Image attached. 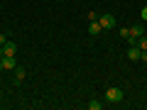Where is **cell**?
<instances>
[{"label": "cell", "instance_id": "obj_1", "mask_svg": "<svg viewBox=\"0 0 147 110\" xmlns=\"http://www.w3.org/2000/svg\"><path fill=\"white\" fill-rule=\"evenodd\" d=\"M123 98H125L123 88H115V86H110V88L105 91V100H108V103H120Z\"/></svg>", "mask_w": 147, "mask_h": 110}, {"label": "cell", "instance_id": "obj_3", "mask_svg": "<svg viewBox=\"0 0 147 110\" xmlns=\"http://www.w3.org/2000/svg\"><path fill=\"white\" fill-rule=\"evenodd\" d=\"M0 64H3V71H15V56H3L0 59Z\"/></svg>", "mask_w": 147, "mask_h": 110}, {"label": "cell", "instance_id": "obj_16", "mask_svg": "<svg viewBox=\"0 0 147 110\" xmlns=\"http://www.w3.org/2000/svg\"><path fill=\"white\" fill-rule=\"evenodd\" d=\"M0 10H3V5H0Z\"/></svg>", "mask_w": 147, "mask_h": 110}, {"label": "cell", "instance_id": "obj_15", "mask_svg": "<svg viewBox=\"0 0 147 110\" xmlns=\"http://www.w3.org/2000/svg\"><path fill=\"white\" fill-rule=\"evenodd\" d=\"M0 59H3V47H0Z\"/></svg>", "mask_w": 147, "mask_h": 110}, {"label": "cell", "instance_id": "obj_11", "mask_svg": "<svg viewBox=\"0 0 147 110\" xmlns=\"http://www.w3.org/2000/svg\"><path fill=\"white\" fill-rule=\"evenodd\" d=\"M120 37H123V39H130V30H127V27H123V30H120Z\"/></svg>", "mask_w": 147, "mask_h": 110}, {"label": "cell", "instance_id": "obj_10", "mask_svg": "<svg viewBox=\"0 0 147 110\" xmlns=\"http://www.w3.org/2000/svg\"><path fill=\"white\" fill-rule=\"evenodd\" d=\"M137 47H140V49H147V37H145V34L137 39Z\"/></svg>", "mask_w": 147, "mask_h": 110}, {"label": "cell", "instance_id": "obj_7", "mask_svg": "<svg viewBox=\"0 0 147 110\" xmlns=\"http://www.w3.org/2000/svg\"><path fill=\"white\" fill-rule=\"evenodd\" d=\"M25 78H27V71L22 66H15V83H22Z\"/></svg>", "mask_w": 147, "mask_h": 110}, {"label": "cell", "instance_id": "obj_5", "mask_svg": "<svg viewBox=\"0 0 147 110\" xmlns=\"http://www.w3.org/2000/svg\"><path fill=\"white\" fill-rule=\"evenodd\" d=\"M17 54V44L15 42H7L5 47H3V56H15Z\"/></svg>", "mask_w": 147, "mask_h": 110}, {"label": "cell", "instance_id": "obj_8", "mask_svg": "<svg viewBox=\"0 0 147 110\" xmlns=\"http://www.w3.org/2000/svg\"><path fill=\"white\" fill-rule=\"evenodd\" d=\"M142 34H145V25H135V27L130 30V37H135V39H140Z\"/></svg>", "mask_w": 147, "mask_h": 110}, {"label": "cell", "instance_id": "obj_14", "mask_svg": "<svg viewBox=\"0 0 147 110\" xmlns=\"http://www.w3.org/2000/svg\"><path fill=\"white\" fill-rule=\"evenodd\" d=\"M140 61H147V49H142V54H140Z\"/></svg>", "mask_w": 147, "mask_h": 110}, {"label": "cell", "instance_id": "obj_4", "mask_svg": "<svg viewBox=\"0 0 147 110\" xmlns=\"http://www.w3.org/2000/svg\"><path fill=\"white\" fill-rule=\"evenodd\" d=\"M140 54H142V49L137 47V44H132V47L127 49V59H130V61H140Z\"/></svg>", "mask_w": 147, "mask_h": 110}, {"label": "cell", "instance_id": "obj_6", "mask_svg": "<svg viewBox=\"0 0 147 110\" xmlns=\"http://www.w3.org/2000/svg\"><path fill=\"white\" fill-rule=\"evenodd\" d=\"M100 32H103V27H100V22H98V20H93V22L88 25V34H91V37H98Z\"/></svg>", "mask_w": 147, "mask_h": 110}, {"label": "cell", "instance_id": "obj_12", "mask_svg": "<svg viewBox=\"0 0 147 110\" xmlns=\"http://www.w3.org/2000/svg\"><path fill=\"white\" fill-rule=\"evenodd\" d=\"M7 44V34H3V32H0V47H5Z\"/></svg>", "mask_w": 147, "mask_h": 110}, {"label": "cell", "instance_id": "obj_13", "mask_svg": "<svg viewBox=\"0 0 147 110\" xmlns=\"http://www.w3.org/2000/svg\"><path fill=\"white\" fill-rule=\"evenodd\" d=\"M140 17H142V22H147V7H142V10H140Z\"/></svg>", "mask_w": 147, "mask_h": 110}, {"label": "cell", "instance_id": "obj_2", "mask_svg": "<svg viewBox=\"0 0 147 110\" xmlns=\"http://www.w3.org/2000/svg\"><path fill=\"white\" fill-rule=\"evenodd\" d=\"M98 22L103 30H113V25H115V17L110 15V12H103V15H98Z\"/></svg>", "mask_w": 147, "mask_h": 110}, {"label": "cell", "instance_id": "obj_9", "mask_svg": "<svg viewBox=\"0 0 147 110\" xmlns=\"http://www.w3.org/2000/svg\"><path fill=\"white\" fill-rule=\"evenodd\" d=\"M86 108H88V110H100V108H103V103H98V100H91Z\"/></svg>", "mask_w": 147, "mask_h": 110}]
</instances>
